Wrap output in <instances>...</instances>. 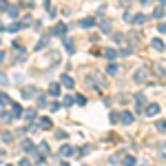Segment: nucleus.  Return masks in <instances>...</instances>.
<instances>
[{
	"instance_id": "1",
	"label": "nucleus",
	"mask_w": 166,
	"mask_h": 166,
	"mask_svg": "<svg viewBox=\"0 0 166 166\" xmlns=\"http://www.w3.org/2000/svg\"><path fill=\"white\" fill-rule=\"evenodd\" d=\"M142 113H144V115H149V117H153V115H157L159 113V104H155V102H151L144 111H142Z\"/></svg>"
},
{
	"instance_id": "2",
	"label": "nucleus",
	"mask_w": 166,
	"mask_h": 166,
	"mask_svg": "<svg viewBox=\"0 0 166 166\" xmlns=\"http://www.w3.org/2000/svg\"><path fill=\"white\" fill-rule=\"evenodd\" d=\"M22 98H25V100L36 98V86H22Z\"/></svg>"
},
{
	"instance_id": "3",
	"label": "nucleus",
	"mask_w": 166,
	"mask_h": 166,
	"mask_svg": "<svg viewBox=\"0 0 166 166\" xmlns=\"http://www.w3.org/2000/svg\"><path fill=\"white\" fill-rule=\"evenodd\" d=\"M20 117H25L27 122L36 120V109H22V115H20Z\"/></svg>"
},
{
	"instance_id": "4",
	"label": "nucleus",
	"mask_w": 166,
	"mask_h": 166,
	"mask_svg": "<svg viewBox=\"0 0 166 166\" xmlns=\"http://www.w3.org/2000/svg\"><path fill=\"white\" fill-rule=\"evenodd\" d=\"M22 151H25V153H33L36 151V144H33L31 139H22Z\"/></svg>"
},
{
	"instance_id": "5",
	"label": "nucleus",
	"mask_w": 166,
	"mask_h": 166,
	"mask_svg": "<svg viewBox=\"0 0 166 166\" xmlns=\"http://www.w3.org/2000/svg\"><path fill=\"white\" fill-rule=\"evenodd\" d=\"M60 155H62V157H71V155H76V149L66 144V146H62V149H60Z\"/></svg>"
},
{
	"instance_id": "6",
	"label": "nucleus",
	"mask_w": 166,
	"mask_h": 166,
	"mask_svg": "<svg viewBox=\"0 0 166 166\" xmlns=\"http://www.w3.org/2000/svg\"><path fill=\"white\" fill-rule=\"evenodd\" d=\"M146 76H149V71H146V69H137V71H135V82H144Z\"/></svg>"
},
{
	"instance_id": "7",
	"label": "nucleus",
	"mask_w": 166,
	"mask_h": 166,
	"mask_svg": "<svg viewBox=\"0 0 166 166\" xmlns=\"http://www.w3.org/2000/svg\"><path fill=\"white\" fill-rule=\"evenodd\" d=\"M135 102H137L135 111H144V93H137V95H135Z\"/></svg>"
},
{
	"instance_id": "8",
	"label": "nucleus",
	"mask_w": 166,
	"mask_h": 166,
	"mask_svg": "<svg viewBox=\"0 0 166 166\" xmlns=\"http://www.w3.org/2000/svg\"><path fill=\"white\" fill-rule=\"evenodd\" d=\"M60 82H62L64 86H69V89H73V86H76V82H73V78H71V76H62Z\"/></svg>"
},
{
	"instance_id": "9",
	"label": "nucleus",
	"mask_w": 166,
	"mask_h": 166,
	"mask_svg": "<svg viewBox=\"0 0 166 166\" xmlns=\"http://www.w3.org/2000/svg\"><path fill=\"white\" fill-rule=\"evenodd\" d=\"M49 95H53V98H58V95H60V84H58V82L49 84Z\"/></svg>"
},
{
	"instance_id": "10",
	"label": "nucleus",
	"mask_w": 166,
	"mask_h": 166,
	"mask_svg": "<svg viewBox=\"0 0 166 166\" xmlns=\"http://www.w3.org/2000/svg\"><path fill=\"white\" fill-rule=\"evenodd\" d=\"M53 33H56V36H60V38H64V33H66V25H62V22H60V25H56Z\"/></svg>"
},
{
	"instance_id": "11",
	"label": "nucleus",
	"mask_w": 166,
	"mask_h": 166,
	"mask_svg": "<svg viewBox=\"0 0 166 166\" xmlns=\"http://www.w3.org/2000/svg\"><path fill=\"white\" fill-rule=\"evenodd\" d=\"M151 46H153V49H157V51H164V42H162L159 38H153V40H151Z\"/></svg>"
},
{
	"instance_id": "12",
	"label": "nucleus",
	"mask_w": 166,
	"mask_h": 166,
	"mask_svg": "<svg viewBox=\"0 0 166 166\" xmlns=\"http://www.w3.org/2000/svg\"><path fill=\"white\" fill-rule=\"evenodd\" d=\"M120 120H122L124 124H131V122H133V113H129V111H124V113L120 115Z\"/></svg>"
},
{
	"instance_id": "13",
	"label": "nucleus",
	"mask_w": 166,
	"mask_h": 166,
	"mask_svg": "<svg viewBox=\"0 0 166 166\" xmlns=\"http://www.w3.org/2000/svg\"><path fill=\"white\" fill-rule=\"evenodd\" d=\"M0 104L2 106H11V98L7 95V93H0Z\"/></svg>"
},
{
	"instance_id": "14",
	"label": "nucleus",
	"mask_w": 166,
	"mask_h": 166,
	"mask_svg": "<svg viewBox=\"0 0 166 166\" xmlns=\"http://www.w3.org/2000/svg\"><path fill=\"white\" fill-rule=\"evenodd\" d=\"M104 58H106V60H115V58H117V51H115V49H104Z\"/></svg>"
},
{
	"instance_id": "15",
	"label": "nucleus",
	"mask_w": 166,
	"mask_h": 166,
	"mask_svg": "<svg viewBox=\"0 0 166 166\" xmlns=\"http://www.w3.org/2000/svg\"><path fill=\"white\" fill-rule=\"evenodd\" d=\"M133 22H135V25H144L146 16H144V13H137V16H133Z\"/></svg>"
},
{
	"instance_id": "16",
	"label": "nucleus",
	"mask_w": 166,
	"mask_h": 166,
	"mask_svg": "<svg viewBox=\"0 0 166 166\" xmlns=\"http://www.w3.org/2000/svg\"><path fill=\"white\" fill-rule=\"evenodd\" d=\"M80 25H82V27H93V25H95V18H84Z\"/></svg>"
},
{
	"instance_id": "17",
	"label": "nucleus",
	"mask_w": 166,
	"mask_h": 166,
	"mask_svg": "<svg viewBox=\"0 0 166 166\" xmlns=\"http://www.w3.org/2000/svg\"><path fill=\"white\" fill-rule=\"evenodd\" d=\"M64 46H66V51H69V53H73V51H76V46H73V42H71L69 38H64Z\"/></svg>"
},
{
	"instance_id": "18",
	"label": "nucleus",
	"mask_w": 166,
	"mask_h": 166,
	"mask_svg": "<svg viewBox=\"0 0 166 166\" xmlns=\"http://www.w3.org/2000/svg\"><path fill=\"white\" fill-rule=\"evenodd\" d=\"M117 71H120V69H117V64H109V66H106V73H109V76H115Z\"/></svg>"
},
{
	"instance_id": "19",
	"label": "nucleus",
	"mask_w": 166,
	"mask_h": 166,
	"mask_svg": "<svg viewBox=\"0 0 166 166\" xmlns=\"http://www.w3.org/2000/svg\"><path fill=\"white\" fill-rule=\"evenodd\" d=\"M40 126H44V129H51V120H49V117H40Z\"/></svg>"
},
{
	"instance_id": "20",
	"label": "nucleus",
	"mask_w": 166,
	"mask_h": 166,
	"mask_svg": "<svg viewBox=\"0 0 166 166\" xmlns=\"http://www.w3.org/2000/svg\"><path fill=\"white\" fill-rule=\"evenodd\" d=\"M155 129L164 133V131H166V120H157V124H155Z\"/></svg>"
},
{
	"instance_id": "21",
	"label": "nucleus",
	"mask_w": 166,
	"mask_h": 166,
	"mask_svg": "<svg viewBox=\"0 0 166 166\" xmlns=\"http://www.w3.org/2000/svg\"><path fill=\"white\" fill-rule=\"evenodd\" d=\"M5 11H7L9 16H18V7H7Z\"/></svg>"
},
{
	"instance_id": "22",
	"label": "nucleus",
	"mask_w": 166,
	"mask_h": 166,
	"mask_svg": "<svg viewBox=\"0 0 166 166\" xmlns=\"http://www.w3.org/2000/svg\"><path fill=\"white\" fill-rule=\"evenodd\" d=\"M36 102H38L40 106H46V98H44V95H38V98H36Z\"/></svg>"
},
{
	"instance_id": "23",
	"label": "nucleus",
	"mask_w": 166,
	"mask_h": 166,
	"mask_svg": "<svg viewBox=\"0 0 166 166\" xmlns=\"http://www.w3.org/2000/svg\"><path fill=\"white\" fill-rule=\"evenodd\" d=\"M122 159H124V164H135V157L133 155H124Z\"/></svg>"
},
{
	"instance_id": "24",
	"label": "nucleus",
	"mask_w": 166,
	"mask_h": 166,
	"mask_svg": "<svg viewBox=\"0 0 166 166\" xmlns=\"http://www.w3.org/2000/svg\"><path fill=\"white\" fill-rule=\"evenodd\" d=\"M40 151H42V155H46V153H49V144L42 142V144H40Z\"/></svg>"
},
{
	"instance_id": "25",
	"label": "nucleus",
	"mask_w": 166,
	"mask_h": 166,
	"mask_svg": "<svg viewBox=\"0 0 166 166\" xmlns=\"http://www.w3.org/2000/svg\"><path fill=\"white\" fill-rule=\"evenodd\" d=\"M44 46H46V36H44V38H42L40 42H38V46H36V49L40 51V49H44Z\"/></svg>"
},
{
	"instance_id": "26",
	"label": "nucleus",
	"mask_w": 166,
	"mask_h": 166,
	"mask_svg": "<svg viewBox=\"0 0 166 166\" xmlns=\"http://www.w3.org/2000/svg\"><path fill=\"white\" fill-rule=\"evenodd\" d=\"M153 16H155V18H162V16H164V7H157V9H155V13H153Z\"/></svg>"
},
{
	"instance_id": "27",
	"label": "nucleus",
	"mask_w": 166,
	"mask_h": 166,
	"mask_svg": "<svg viewBox=\"0 0 166 166\" xmlns=\"http://www.w3.org/2000/svg\"><path fill=\"white\" fill-rule=\"evenodd\" d=\"M122 157H124V153H117V155H113V157H111V162H113V164H115V162H120V159H122Z\"/></svg>"
},
{
	"instance_id": "28",
	"label": "nucleus",
	"mask_w": 166,
	"mask_h": 166,
	"mask_svg": "<svg viewBox=\"0 0 166 166\" xmlns=\"http://www.w3.org/2000/svg\"><path fill=\"white\" fill-rule=\"evenodd\" d=\"M111 122L117 124V122H120V115H117V113H111Z\"/></svg>"
},
{
	"instance_id": "29",
	"label": "nucleus",
	"mask_w": 166,
	"mask_h": 166,
	"mask_svg": "<svg viewBox=\"0 0 166 166\" xmlns=\"http://www.w3.org/2000/svg\"><path fill=\"white\" fill-rule=\"evenodd\" d=\"M0 139H5V142H11V133H2V135H0Z\"/></svg>"
},
{
	"instance_id": "30",
	"label": "nucleus",
	"mask_w": 166,
	"mask_h": 166,
	"mask_svg": "<svg viewBox=\"0 0 166 166\" xmlns=\"http://www.w3.org/2000/svg\"><path fill=\"white\" fill-rule=\"evenodd\" d=\"M64 104H66V106L73 104V95H66V98H64Z\"/></svg>"
},
{
	"instance_id": "31",
	"label": "nucleus",
	"mask_w": 166,
	"mask_h": 166,
	"mask_svg": "<svg viewBox=\"0 0 166 166\" xmlns=\"http://www.w3.org/2000/svg\"><path fill=\"white\" fill-rule=\"evenodd\" d=\"M159 157L166 162V146H164V149H159Z\"/></svg>"
},
{
	"instance_id": "32",
	"label": "nucleus",
	"mask_w": 166,
	"mask_h": 166,
	"mask_svg": "<svg viewBox=\"0 0 166 166\" xmlns=\"http://www.w3.org/2000/svg\"><path fill=\"white\" fill-rule=\"evenodd\" d=\"M18 164H20V166H29V164H31V162H29V159H25V157H22V159H20V162H18Z\"/></svg>"
},
{
	"instance_id": "33",
	"label": "nucleus",
	"mask_w": 166,
	"mask_h": 166,
	"mask_svg": "<svg viewBox=\"0 0 166 166\" xmlns=\"http://www.w3.org/2000/svg\"><path fill=\"white\" fill-rule=\"evenodd\" d=\"M157 29H159V33H166V22H162V25H159Z\"/></svg>"
},
{
	"instance_id": "34",
	"label": "nucleus",
	"mask_w": 166,
	"mask_h": 166,
	"mask_svg": "<svg viewBox=\"0 0 166 166\" xmlns=\"http://www.w3.org/2000/svg\"><path fill=\"white\" fill-rule=\"evenodd\" d=\"M7 7H9V5H7V2H5V0H0V11H5V9H7Z\"/></svg>"
},
{
	"instance_id": "35",
	"label": "nucleus",
	"mask_w": 166,
	"mask_h": 166,
	"mask_svg": "<svg viewBox=\"0 0 166 166\" xmlns=\"http://www.w3.org/2000/svg\"><path fill=\"white\" fill-rule=\"evenodd\" d=\"M56 137H60V139H64V137H66V133H64V131H58V133H56Z\"/></svg>"
},
{
	"instance_id": "36",
	"label": "nucleus",
	"mask_w": 166,
	"mask_h": 166,
	"mask_svg": "<svg viewBox=\"0 0 166 166\" xmlns=\"http://www.w3.org/2000/svg\"><path fill=\"white\" fill-rule=\"evenodd\" d=\"M2 60H5V53H2V51H0V62H2Z\"/></svg>"
},
{
	"instance_id": "37",
	"label": "nucleus",
	"mask_w": 166,
	"mask_h": 166,
	"mask_svg": "<svg viewBox=\"0 0 166 166\" xmlns=\"http://www.w3.org/2000/svg\"><path fill=\"white\" fill-rule=\"evenodd\" d=\"M164 76H166V69H164Z\"/></svg>"
}]
</instances>
